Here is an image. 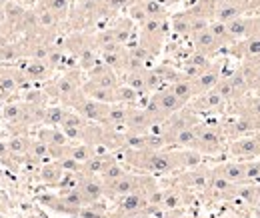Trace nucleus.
<instances>
[{
	"label": "nucleus",
	"mask_w": 260,
	"mask_h": 218,
	"mask_svg": "<svg viewBox=\"0 0 260 218\" xmlns=\"http://www.w3.org/2000/svg\"><path fill=\"white\" fill-rule=\"evenodd\" d=\"M96 154V148L92 146V144H88V142H70L68 144V154L70 158H74L76 162H86L90 156Z\"/></svg>",
	"instance_id": "c85d7f7f"
},
{
	"label": "nucleus",
	"mask_w": 260,
	"mask_h": 218,
	"mask_svg": "<svg viewBox=\"0 0 260 218\" xmlns=\"http://www.w3.org/2000/svg\"><path fill=\"white\" fill-rule=\"evenodd\" d=\"M168 88L174 92V96H176L178 100H182L184 104H188V102L196 96L194 88H192V80H190V78H186V76H182V78L174 80L172 84H168Z\"/></svg>",
	"instance_id": "bb28decb"
},
{
	"label": "nucleus",
	"mask_w": 260,
	"mask_h": 218,
	"mask_svg": "<svg viewBox=\"0 0 260 218\" xmlns=\"http://www.w3.org/2000/svg\"><path fill=\"white\" fill-rule=\"evenodd\" d=\"M24 158H28L32 164H44V162H48V160H52L50 158V148H48V144H44L42 140H30V146H28V152Z\"/></svg>",
	"instance_id": "cd10ccee"
},
{
	"label": "nucleus",
	"mask_w": 260,
	"mask_h": 218,
	"mask_svg": "<svg viewBox=\"0 0 260 218\" xmlns=\"http://www.w3.org/2000/svg\"><path fill=\"white\" fill-rule=\"evenodd\" d=\"M28 146H30V138L22 132H16L12 134L8 140H6V148H8V154L12 158H20V156H26L28 152Z\"/></svg>",
	"instance_id": "a878e982"
},
{
	"label": "nucleus",
	"mask_w": 260,
	"mask_h": 218,
	"mask_svg": "<svg viewBox=\"0 0 260 218\" xmlns=\"http://www.w3.org/2000/svg\"><path fill=\"white\" fill-rule=\"evenodd\" d=\"M82 82H84V80H82L80 68H74V70L64 72L62 76H58L56 80L46 82L44 92H46L48 98H58V100H62V104H64L72 94H76L78 90H80Z\"/></svg>",
	"instance_id": "7ed1b4c3"
},
{
	"label": "nucleus",
	"mask_w": 260,
	"mask_h": 218,
	"mask_svg": "<svg viewBox=\"0 0 260 218\" xmlns=\"http://www.w3.org/2000/svg\"><path fill=\"white\" fill-rule=\"evenodd\" d=\"M140 36H138V44H142L152 56L156 52H160L166 36V20H158V18H148L142 26H138Z\"/></svg>",
	"instance_id": "39448f33"
},
{
	"label": "nucleus",
	"mask_w": 260,
	"mask_h": 218,
	"mask_svg": "<svg viewBox=\"0 0 260 218\" xmlns=\"http://www.w3.org/2000/svg\"><path fill=\"white\" fill-rule=\"evenodd\" d=\"M34 12V22H36V28H40V30H52V28H56L60 22L56 20V16L42 4V2H38L36 6L32 8Z\"/></svg>",
	"instance_id": "5701e85b"
},
{
	"label": "nucleus",
	"mask_w": 260,
	"mask_h": 218,
	"mask_svg": "<svg viewBox=\"0 0 260 218\" xmlns=\"http://www.w3.org/2000/svg\"><path fill=\"white\" fill-rule=\"evenodd\" d=\"M160 4H164L166 8H172V6H176L178 2H182V0H158Z\"/></svg>",
	"instance_id": "c03bdc74"
},
{
	"label": "nucleus",
	"mask_w": 260,
	"mask_h": 218,
	"mask_svg": "<svg viewBox=\"0 0 260 218\" xmlns=\"http://www.w3.org/2000/svg\"><path fill=\"white\" fill-rule=\"evenodd\" d=\"M80 90L84 96L92 98V100H98V102H104V104H112L116 102V94H114V88H104V86H98L90 80H84Z\"/></svg>",
	"instance_id": "a211bd4d"
},
{
	"label": "nucleus",
	"mask_w": 260,
	"mask_h": 218,
	"mask_svg": "<svg viewBox=\"0 0 260 218\" xmlns=\"http://www.w3.org/2000/svg\"><path fill=\"white\" fill-rule=\"evenodd\" d=\"M8 156V148H6V140H0V160H4Z\"/></svg>",
	"instance_id": "37998d69"
},
{
	"label": "nucleus",
	"mask_w": 260,
	"mask_h": 218,
	"mask_svg": "<svg viewBox=\"0 0 260 218\" xmlns=\"http://www.w3.org/2000/svg\"><path fill=\"white\" fill-rule=\"evenodd\" d=\"M144 70L146 68H142V70H130V72H124V76H122L124 78V84H128L130 88H134L140 96L148 94V90H146V80H144Z\"/></svg>",
	"instance_id": "7c9ffc66"
},
{
	"label": "nucleus",
	"mask_w": 260,
	"mask_h": 218,
	"mask_svg": "<svg viewBox=\"0 0 260 218\" xmlns=\"http://www.w3.org/2000/svg\"><path fill=\"white\" fill-rule=\"evenodd\" d=\"M144 10H146V16L148 18H158V20H166L168 18V8L160 4L158 0H140Z\"/></svg>",
	"instance_id": "72a5a7b5"
},
{
	"label": "nucleus",
	"mask_w": 260,
	"mask_h": 218,
	"mask_svg": "<svg viewBox=\"0 0 260 218\" xmlns=\"http://www.w3.org/2000/svg\"><path fill=\"white\" fill-rule=\"evenodd\" d=\"M126 164L146 174H170L182 170L180 150H130L124 148Z\"/></svg>",
	"instance_id": "f257e3e1"
},
{
	"label": "nucleus",
	"mask_w": 260,
	"mask_h": 218,
	"mask_svg": "<svg viewBox=\"0 0 260 218\" xmlns=\"http://www.w3.org/2000/svg\"><path fill=\"white\" fill-rule=\"evenodd\" d=\"M220 128L224 132L226 140H232V138H240V136H246V134H252V132L260 130V122L250 118V116H246V114H238L236 112L234 116L226 118L220 124Z\"/></svg>",
	"instance_id": "0eeeda50"
},
{
	"label": "nucleus",
	"mask_w": 260,
	"mask_h": 218,
	"mask_svg": "<svg viewBox=\"0 0 260 218\" xmlns=\"http://www.w3.org/2000/svg\"><path fill=\"white\" fill-rule=\"evenodd\" d=\"M208 180H210V172L208 170H202V168H188V172L182 176V184L188 188H194V190H206L208 186Z\"/></svg>",
	"instance_id": "393cba45"
},
{
	"label": "nucleus",
	"mask_w": 260,
	"mask_h": 218,
	"mask_svg": "<svg viewBox=\"0 0 260 218\" xmlns=\"http://www.w3.org/2000/svg\"><path fill=\"white\" fill-rule=\"evenodd\" d=\"M72 2H80V0H72Z\"/></svg>",
	"instance_id": "de8ad7c7"
},
{
	"label": "nucleus",
	"mask_w": 260,
	"mask_h": 218,
	"mask_svg": "<svg viewBox=\"0 0 260 218\" xmlns=\"http://www.w3.org/2000/svg\"><path fill=\"white\" fill-rule=\"evenodd\" d=\"M22 86V76L12 70L0 68V96H12Z\"/></svg>",
	"instance_id": "4be33fe9"
},
{
	"label": "nucleus",
	"mask_w": 260,
	"mask_h": 218,
	"mask_svg": "<svg viewBox=\"0 0 260 218\" xmlns=\"http://www.w3.org/2000/svg\"><path fill=\"white\" fill-rule=\"evenodd\" d=\"M54 16L58 22H64L70 14V6H72V0H40Z\"/></svg>",
	"instance_id": "c756f323"
},
{
	"label": "nucleus",
	"mask_w": 260,
	"mask_h": 218,
	"mask_svg": "<svg viewBox=\"0 0 260 218\" xmlns=\"http://www.w3.org/2000/svg\"><path fill=\"white\" fill-rule=\"evenodd\" d=\"M214 174L222 176L224 180L232 184H242L244 182V160H230L220 166H216Z\"/></svg>",
	"instance_id": "dca6fc26"
},
{
	"label": "nucleus",
	"mask_w": 260,
	"mask_h": 218,
	"mask_svg": "<svg viewBox=\"0 0 260 218\" xmlns=\"http://www.w3.org/2000/svg\"><path fill=\"white\" fill-rule=\"evenodd\" d=\"M112 30H114V36H116V42H118V44H122V46H126L130 34H132V30H134V24H132V20L126 16V18L118 20V24H116V26H112Z\"/></svg>",
	"instance_id": "c9c22d12"
},
{
	"label": "nucleus",
	"mask_w": 260,
	"mask_h": 218,
	"mask_svg": "<svg viewBox=\"0 0 260 218\" xmlns=\"http://www.w3.org/2000/svg\"><path fill=\"white\" fill-rule=\"evenodd\" d=\"M52 68L48 66V64L44 63V60H30V63H26L22 66V76L26 78V80H34V82H44V80H50V76H52Z\"/></svg>",
	"instance_id": "f3484780"
},
{
	"label": "nucleus",
	"mask_w": 260,
	"mask_h": 218,
	"mask_svg": "<svg viewBox=\"0 0 260 218\" xmlns=\"http://www.w3.org/2000/svg\"><path fill=\"white\" fill-rule=\"evenodd\" d=\"M38 140H42L48 146H66L70 144V140L66 138L60 126H42L38 130Z\"/></svg>",
	"instance_id": "412c9836"
},
{
	"label": "nucleus",
	"mask_w": 260,
	"mask_h": 218,
	"mask_svg": "<svg viewBox=\"0 0 260 218\" xmlns=\"http://www.w3.org/2000/svg\"><path fill=\"white\" fill-rule=\"evenodd\" d=\"M114 94H116V102L126 104V106L138 104V98H140V94L136 92L134 88H130L128 84H124V82H120V84L114 88Z\"/></svg>",
	"instance_id": "473e14b6"
},
{
	"label": "nucleus",
	"mask_w": 260,
	"mask_h": 218,
	"mask_svg": "<svg viewBox=\"0 0 260 218\" xmlns=\"http://www.w3.org/2000/svg\"><path fill=\"white\" fill-rule=\"evenodd\" d=\"M76 188L82 194L84 204H96V202H100L104 198V182L98 176H84L82 174V178H80V182H78Z\"/></svg>",
	"instance_id": "9b49d317"
},
{
	"label": "nucleus",
	"mask_w": 260,
	"mask_h": 218,
	"mask_svg": "<svg viewBox=\"0 0 260 218\" xmlns=\"http://www.w3.org/2000/svg\"><path fill=\"white\" fill-rule=\"evenodd\" d=\"M154 186V182L148 178V176H140V174H132V172H126L122 174L120 178H116L114 182H108L104 184V196L108 198H120L128 192H134V190H148V188Z\"/></svg>",
	"instance_id": "20e7f679"
},
{
	"label": "nucleus",
	"mask_w": 260,
	"mask_h": 218,
	"mask_svg": "<svg viewBox=\"0 0 260 218\" xmlns=\"http://www.w3.org/2000/svg\"><path fill=\"white\" fill-rule=\"evenodd\" d=\"M226 152L234 160H252L260 158V130L240 136V138H232L228 140Z\"/></svg>",
	"instance_id": "423d86ee"
},
{
	"label": "nucleus",
	"mask_w": 260,
	"mask_h": 218,
	"mask_svg": "<svg viewBox=\"0 0 260 218\" xmlns=\"http://www.w3.org/2000/svg\"><path fill=\"white\" fill-rule=\"evenodd\" d=\"M190 40H192L194 50L202 52V54H206V56H210V58H212L216 52H220V50H222L220 42L214 38V34L210 32L208 26H206V28H202V30L194 32V34H190Z\"/></svg>",
	"instance_id": "f8f14e48"
},
{
	"label": "nucleus",
	"mask_w": 260,
	"mask_h": 218,
	"mask_svg": "<svg viewBox=\"0 0 260 218\" xmlns=\"http://www.w3.org/2000/svg\"><path fill=\"white\" fill-rule=\"evenodd\" d=\"M76 218H110V214L106 212V208L98 206V202H96V204H86V206H82V208L78 210V216Z\"/></svg>",
	"instance_id": "ea45409f"
},
{
	"label": "nucleus",
	"mask_w": 260,
	"mask_h": 218,
	"mask_svg": "<svg viewBox=\"0 0 260 218\" xmlns=\"http://www.w3.org/2000/svg\"><path fill=\"white\" fill-rule=\"evenodd\" d=\"M208 28H210V32L214 34V38L220 42V46H222V48H228V46H232L230 34H228V30H226V22L210 20V22H208Z\"/></svg>",
	"instance_id": "f704fd0d"
},
{
	"label": "nucleus",
	"mask_w": 260,
	"mask_h": 218,
	"mask_svg": "<svg viewBox=\"0 0 260 218\" xmlns=\"http://www.w3.org/2000/svg\"><path fill=\"white\" fill-rule=\"evenodd\" d=\"M2 34H4V30H2V24H0V36H2Z\"/></svg>",
	"instance_id": "49530a36"
},
{
	"label": "nucleus",
	"mask_w": 260,
	"mask_h": 218,
	"mask_svg": "<svg viewBox=\"0 0 260 218\" xmlns=\"http://www.w3.org/2000/svg\"><path fill=\"white\" fill-rule=\"evenodd\" d=\"M154 126V118L150 116V112L138 104L128 106L126 110V120L124 128L126 132H150V128Z\"/></svg>",
	"instance_id": "1a4fd4ad"
},
{
	"label": "nucleus",
	"mask_w": 260,
	"mask_h": 218,
	"mask_svg": "<svg viewBox=\"0 0 260 218\" xmlns=\"http://www.w3.org/2000/svg\"><path fill=\"white\" fill-rule=\"evenodd\" d=\"M180 204H182V194L178 190H166L164 192L162 208H166V210H176V208H180Z\"/></svg>",
	"instance_id": "a19ab883"
},
{
	"label": "nucleus",
	"mask_w": 260,
	"mask_h": 218,
	"mask_svg": "<svg viewBox=\"0 0 260 218\" xmlns=\"http://www.w3.org/2000/svg\"><path fill=\"white\" fill-rule=\"evenodd\" d=\"M228 48L236 58L242 60V64H260V36H248L240 42H234Z\"/></svg>",
	"instance_id": "6e6552de"
},
{
	"label": "nucleus",
	"mask_w": 260,
	"mask_h": 218,
	"mask_svg": "<svg viewBox=\"0 0 260 218\" xmlns=\"http://www.w3.org/2000/svg\"><path fill=\"white\" fill-rule=\"evenodd\" d=\"M64 110H66V106H44L40 124L60 126L62 124V118H64Z\"/></svg>",
	"instance_id": "2f4dec72"
},
{
	"label": "nucleus",
	"mask_w": 260,
	"mask_h": 218,
	"mask_svg": "<svg viewBox=\"0 0 260 218\" xmlns=\"http://www.w3.org/2000/svg\"><path fill=\"white\" fill-rule=\"evenodd\" d=\"M252 36H260V14H252Z\"/></svg>",
	"instance_id": "79ce46f5"
},
{
	"label": "nucleus",
	"mask_w": 260,
	"mask_h": 218,
	"mask_svg": "<svg viewBox=\"0 0 260 218\" xmlns=\"http://www.w3.org/2000/svg\"><path fill=\"white\" fill-rule=\"evenodd\" d=\"M226 30L230 34L232 44L234 42H240V40H244L248 36H252V14H246V16H238V18L228 20Z\"/></svg>",
	"instance_id": "4468645a"
},
{
	"label": "nucleus",
	"mask_w": 260,
	"mask_h": 218,
	"mask_svg": "<svg viewBox=\"0 0 260 218\" xmlns=\"http://www.w3.org/2000/svg\"><path fill=\"white\" fill-rule=\"evenodd\" d=\"M64 176V170L60 166L58 160H48L44 164H40V170H38V182H42L44 186H52L56 188L58 182L62 180Z\"/></svg>",
	"instance_id": "2eb2a0df"
},
{
	"label": "nucleus",
	"mask_w": 260,
	"mask_h": 218,
	"mask_svg": "<svg viewBox=\"0 0 260 218\" xmlns=\"http://www.w3.org/2000/svg\"><path fill=\"white\" fill-rule=\"evenodd\" d=\"M16 2H18V4H22V6L26 8V4H32L34 0H16Z\"/></svg>",
	"instance_id": "a18cd8bd"
},
{
	"label": "nucleus",
	"mask_w": 260,
	"mask_h": 218,
	"mask_svg": "<svg viewBox=\"0 0 260 218\" xmlns=\"http://www.w3.org/2000/svg\"><path fill=\"white\" fill-rule=\"evenodd\" d=\"M212 64V58L210 56H206V54H202V52H198V50H192L190 52V56L186 58V66H184V70H182V74L186 76V78H194L196 74H200L204 68H208Z\"/></svg>",
	"instance_id": "aec40b11"
},
{
	"label": "nucleus",
	"mask_w": 260,
	"mask_h": 218,
	"mask_svg": "<svg viewBox=\"0 0 260 218\" xmlns=\"http://www.w3.org/2000/svg\"><path fill=\"white\" fill-rule=\"evenodd\" d=\"M38 202L44 204V206H48L50 210H54V212H58V214H68V216H78V210H80V208H72V206H68L58 194H46V196H40Z\"/></svg>",
	"instance_id": "b1692460"
},
{
	"label": "nucleus",
	"mask_w": 260,
	"mask_h": 218,
	"mask_svg": "<svg viewBox=\"0 0 260 218\" xmlns=\"http://www.w3.org/2000/svg\"><path fill=\"white\" fill-rule=\"evenodd\" d=\"M126 16H128L130 20H132V24H134V26H142V24L148 20V16H146V10H144L142 2H136V4H132L128 10H126Z\"/></svg>",
	"instance_id": "58836bf2"
},
{
	"label": "nucleus",
	"mask_w": 260,
	"mask_h": 218,
	"mask_svg": "<svg viewBox=\"0 0 260 218\" xmlns=\"http://www.w3.org/2000/svg\"><path fill=\"white\" fill-rule=\"evenodd\" d=\"M234 106H236V112H238V114H246V116H250V118H254V120L260 122V96L258 94H252V96L244 94L242 98L234 100Z\"/></svg>",
	"instance_id": "6ab92c4d"
},
{
	"label": "nucleus",
	"mask_w": 260,
	"mask_h": 218,
	"mask_svg": "<svg viewBox=\"0 0 260 218\" xmlns=\"http://www.w3.org/2000/svg\"><path fill=\"white\" fill-rule=\"evenodd\" d=\"M196 130V146L194 150H198L204 156H216L222 154L226 150V136L222 132L220 124H210V122H198L194 126Z\"/></svg>",
	"instance_id": "f03ea898"
},
{
	"label": "nucleus",
	"mask_w": 260,
	"mask_h": 218,
	"mask_svg": "<svg viewBox=\"0 0 260 218\" xmlns=\"http://www.w3.org/2000/svg\"><path fill=\"white\" fill-rule=\"evenodd\" d=\"M58 196L64 200L68 206H72V208H82V206H86V204H84V200H82V194L78 192V188L58 190Z\"/></svg>",
	"instance_id": "4c0bfd02"
},
{
	"label": "nucleus",
	"mask_w": 260,
	"mask_h": 218,
	"mask_svg": "<svg viewBox=\"0 0 260 218\" xmlns=\"http://www.w3.org/2000/svg\"><path fill=\"white\" fill-rule=\"evenodd\" d=\"M126 172H128V170L124 168V164H120L118 160H114V162H112V164H110V166H108V168H106L98 178H100L104 184H108V182H114L116 178H120V176H122V174H126Z\"/></svg>",
	"instance_id": "e433bc0d"
},
{
	"label": "nucleus",
	"mask_w": 260,
	"mask_h": 218,
	"mask_svg": "<svg viewBox=\"0 0 260 218\" xmlns=\"http://www.w3.org/2000/svg\"><path fill=\"white\" fill-rule=\"evenodd\" d=\"M90 82H94L98 86H104V88H116L120 84V78H118V72H114L110 66H106L104 63H98L92 70L86 72Z\"/></svg>",
	"instance_id": "ddd939ff"
},
{
	"label": "nucleus",
	"mask_w": 260,
	"mask_h": 218,
	"mask_svg": "<svg viewBox=\"0 0 260 218\" xmlns=\"http://www.w3.org/2000/svg\"><path fill=\"white\" fill-rule=\"evenodd\" d=\"M220 78H222V68H220V64L212 63L208 68H204L200 74H196L194 78H190V80H192L194 94L198 96V94H204V92H208V90H212Z\"/></svg>",
	"instance_id": "9d476101"
}]
</instances>
